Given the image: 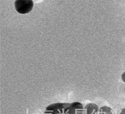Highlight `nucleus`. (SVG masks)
I'll return each mask as SVG.
<instances>
[{"label":"nucleus","instance_id":"nucleus-5","mask_svg":"<svg viewBox=\"0 0 125 114\" xmlns=\"http://www.w3.org/2000/svg\"><path fill=\"white\" fill-rule=\"evenodd\" d=\"M121 79L125 83V72L121 75Z\"/></svg>","mask_w":125,"mask_h":114},{"label":"nucleus","instance_id":"nucleus-4","mask_svg":"<svg viewBox=\"0 0 125 114\" xmlns=\"http://www.w3.org/2000/svg\"><path fill=\"white\" fill-rule=\"evenodd\" d=\"M99 114H114V112L111 107L104 106L99 109Z\"/></svg>","mask_w":125,"mask_h":114},{"label":"nucleus","instance_id":"nucleus-7","mask_svg":"<svg viewBox=\"0 0 125 114\" xmlns=\"http://www.w3.org/2000/svg\"></svg>","mask_w":125,"mask_h":114},{"label":"nucleus","instance_id":"nucleus-2","mask_svg":"<svg viewBox=\"0 0 125 114\" xmlns=\"http://www.w3.org/2000/svg\"><path fill=\"white\" fill-rule=\"evenodd\" d=\"M14 5L17 12L24 14L30 12L32 10L33 2L31 0H17L15 1Z\"/></svg>","mask_w":125,"mask_h":114},{"label":"nucleus","instance_id":"nucleus-1","mask_svg":"<svg viewBox=\"0 0 125 114\" xmlns=\"http://www.w3.org/2000/svg\"><path fill=\"white\" fill-rule=\"evenodd\" d=\"M71 103H57L47 107L45 114H74Z\"/></svg>","mask_w":125,"mask_h":114},{"label":"nucleus","instance_id":"nucleus-6","mask_svg":"<svg viewBox=\"0 0 125 114\" xmlns=\"http://www.w3.org/2000/svg\"><path fill=\"white\" fill-rule=\"evenodd\" d=\"M118 114H125V108L121 109Z\"/></svg>","mask_w":125,"mask_h":114},{"label":"nucleus","instance_id":"nucleus-3","mask_svg":"<svg viewBox=\"0 0 125 114\" xmlns=\"http://www.w3.org/2000/svg\"><path fill=\"white\" fill-rule=\"evenodd\" d=\"M99 111V107L97 105L90 103L85 106L84 114H98Z\"/></svg>","mask_w":125,"mask_h":114}]
</instances>
